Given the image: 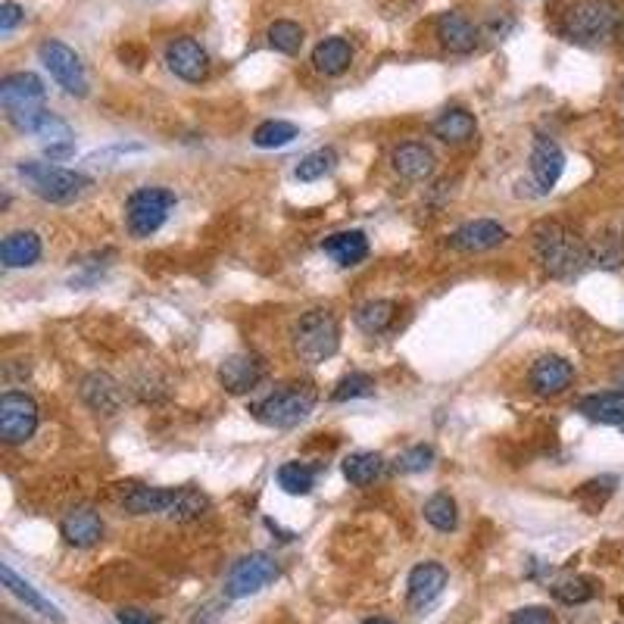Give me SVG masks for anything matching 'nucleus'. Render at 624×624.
<instances>
[{"label":"nucleus","mask_w":624,"mask_h":624,"mask_svg":"<svg viewBox=\"0 0 624 624\" xmlns=\"http://www.w3.org/2000/svg\"><path fill=\"white\" fill-rule=\"evenodd\" d=\"M534 253L546 275L559 281H571L587 272L590 266V247L578 231H571L559 222H540L534 228Z\"/></svg>","instance_id":"nucleus-1"},{"label":"nucleus","mask_w":624,"mask_h":624,"mask_svg":"<svg viewBox=\"0 0 624 624\" xmlns=\"http://www.w3.org/2000/svg\"><path fill=\"white\" fill-rule=\"evenodd\" d=\"M624 7L618 0H568L559 29L568 41L578 44H600L621 32Z\"/></svg>","instance_id":"nucleus-2"},{"label":"nucleus","mask_w":624,"mask_h":624,"mask_svg":"<svg viewBox=\"0 0 624 624\" xmlns=\"http://www.w3.org/2000/svg\"><path fill=\"white\" fill-rule=\"evenodd\" d=\"M316 409V387L306 381L284 384L253 406V415L269 428H297Z\"/></svg>","instance_id":"nucleus-3"},{"label":"nucleus","mask_w":624,"mask_h":624,"mask_svg":"<svg viewBox=\"0 0 624 624\" xmlns=\"http://www.w3.org/2000/svg\"><path fill=\"white\" fill-rule=\"evenodd\" d=\"M294 347L303 362L316 366L337 353L341 347V325H337L334 312L328 309H309L294 325Z\"/></svg>","instance_id":"nucleus-4"},{"label":"nucleus","mask_w":624,"mask_h":624,"mask_svg":"<svg viewBox=\"0 0 624 624\" xmlns=\"http://www.w3.org/2000/svg\"><path fill=\"white\" fill-rule=\"evenodd\" d=\"M19 175L29 181L32 191L47 203H72L91 191L94 181L75 169H63L54 163H22Z\"/></svg>","instance_id":"nucleus-5"},{"label":"nucleus","mask_w":624,"mask_h":624,"mask_svg":"<svg viewBox=\"0 0 624 624\" xmlns=\"http://www.w3.org/2000/svg\"><path fill=\"white\" fill-rule=\"evenodd\" d=\"M175 206V194L169 188H138L125 200V222L135 238H150L163 228L169 210Z\"/></svg>","instance_id":"nucleus-6"},{"label":"nucleus","mask_w":624,"mask_h":624,"mask_svg":"<svg viewBox=\"0 0 624 624\" xmlns=\"http://www.w3.org/2000/svg\"><path fill=\"white\" fill-rule=\"evenodd\" d=\"M38 57L44 63V69L50 72V78L72 97H85L88 94V75H85V63L75 50L63 41H44L38 47Z\"/></svg>","instance_id":"nucleus-7"},{"label":"nucleus","mask_w":624,"mask_h":624,"mask_svg":"<svg viewBox=\"0 0 624 624\" xmlns=\"http://www.w3.org/2000/svg\"><path fill=\"white\" fill-rule=\"evenodd\" d=\"M278 578V562L269 553H250L241 562H234V568L225 578V596L228 600H244L263 587H269Z\"/></svg>","instance_id":"nucleus-8"},{"label":"nucleus","mask_w":624,"mask_h":624,"mask_svg":"<svg viewBox=\"0 0 624 624\" xmlns=\"http://www.w3.org/2000/svg\"><path fill=\"white\" fill-rule=\"evenodd\" d=\"M38 428V403L32 397L7 390L0 397V437L4 444H25Z\"/></svg>","instance_id":"nucleus-9"},{"label":"nucleus","mask_w":624,"mask_h":624,"mask_svg":"<svg viewBox=\"0 0 624 624\" xmlns=\"http://www.w3.org/2000/svg\"><path fill=\"white\" fill-rule=\"evenodd\" d=\"M562 172H565L562 147L553 138L537 135L531 147V185L537 188V194H550L556 188V181L562 178Z\"/></svg>","instance_id":"nucleus-10"},{"label":"nucleus","mask_w":624,"mask_h":624,"mask_svg":"<svg viewBox=\"0 0 624 624\" xmlns=\"http://www.w3.org/2000/svg\"><path fill=\"white\" fill-rule=\"evenodd\" d=\"M166 66L181 78V82H203L210 75V54L194 38H175L166 47Z\"/></svg>","instance_id":"nucleus-11"},{"label":"nucleus","mask_w":624,"mask_h":624,"mask_svg":"<svg viewBox=\"0 0 624 624\" xmlns=\"http://www.w3.org/2000/svg\"><path fill=\"white\" fill-rule=\"evenodd\" d=\"M263 378H266V362L259 359L256 353H234L219 366V381L234 397L250 394L253 387H259Z\"/></svg>","instance_id":"nucleus-12"},{"label":"nucleus","mask_w":624,"mask_h":624,"mask_svg":"<svg viewBox=\"0 0 624 624\" xmlns=\"http://www.w3.org/2000/svg\"><path fill=\"white\" fill-rule=\"evenodd\" d=\"M44 94H47V88L35 72H13L0 82V107H4V113L41 107Z\"/></svg>","instance_id":"nucleus-13"},{"label":"nucleus","mask_w":624,"mask_h":624,"mask_svg":"<svg viewBox=\"0 0 624 624\" xmlns=\"http://www.w3.org/2000/svg\"><path fill=\"white\" fill-rule=\"evenodd\" d=\"M506 238H509V231L500 222L475 219V222H468V225H462L450 234V247H456L462 253H484V250L500 247Z\"/></svg>","instance_id":"nucleus-14"},{"label":"nucleus","mask_w":624,"mask_h":624,"mask_svg":"<svg viewBox=\"0 0 624 624\" xmlns=\"http://www.w3.org/2000/svg\"><path fill=\"white\" fill-rule=\"evenodd\" d=\"M78 394H82V400L94 412H100V415H116L122 409V403H125L122 384L113 375H107V372H91V375H85L82 378V387H78Z\"/></svg>","instance_id":"nucleus-15"},{"label":"nucleus","mask_w":624,"mask_h":624,"mask_svg":"<svg viewBox=\"0 0 624 624\" xmlns=\"http://www.w3.org/2000/svg\"><path fill=\"white\" fill-rule=\"evenodd\" d=\"M575 381V366L562 356H540L531 366V387L540 397H559Z\"/></svg>","instance_id":"nucleus-16"},{"label":"nucleus","mask_w":624,"mask_h":624,"mask_svg":"<svg viewBox=\"0 0 624 624\" xmlns=\"http://www.w3.org/2000/svg\"><path fill=\"white\" fill-rule=\"evenodd\" d=\"M450 575H447V568L440 565V562H422V565H415L409 571V606L412 609H425L431 606L440 593H444Z\"/></svg>","instance_id":"nucleus-17"},{"label":"nucleus","mask_w":624,"mask_h":624,"mask_svg":"<svg viewBox=\"0 0 624 624\" xmlns=\"http://www.w3.org/2000/svg\"><path fill=\"white\" fill-rule=\"evenodd\" d=\"M437 38L440 44H444L447 50H453V54H472V50L478 47V29L472 25V19L462 16L459 10H447L440 13L437 22Z\"/></svg>","instance_id":"nucleus-18"},{"label":"nucleus","mask_w":624,"mask_h":624,"mask_svg":"<svg viewBox=\"0 0 624 624\" xmlns=\"http://www.w3.org/2000/svg\"><path fill=\"white\" fill-rule=\"evenodd\" d=\"M175 503V490L166 487H147V484H132L122 490V509L132 515H169Z\"/></svg>","instance_id":"nucleus-19"},{"label":"nucleus","mask_w":624,"mask_h":624,"mask_svg":"<svg viewBox=\"0 0 624 624\" xmlns=\"http://www.w3.org/2000/svg\"><path fill=\"white\" fill-rule=\"evenodd\" d=\"M60 534L66 537V543L78 546V550H88V546L100 543L103 537V518L88 506H78L60 522Z\"/></svg>","instance_id":"nucleus-20"},{"label":"nucleus","mask_w":624,"mask_h":624,"mask_svg":"<svg viewBox=\"0 0 624 624\" xmlns=\"http://www.w3.org/2000/svg\"><path fill=\"white\" fill-rule=\"evenodd\" d=\"M434 166H437V160H434L431 147H425L419 141L400 144L394 150V169L406 181H425V178H431L434 175Z\"/></svg>","instance_id":"nucleus-21"},{"label":"nucleus","mask_w":624,"mask_h":624,"mask_svg":"<svg viewBox=\"0 0 624 624\" xmlns=\"http://www.w3.org/2000/svg\"><path fill=\"white\" fill-rule=\"evenodd\" d=\"M41 259V238L35 231H13L0 244V263L4 269H29Z\"/></svg>","instance_id":"nucleus-22"},{"label":"nucleus","mask_w":624,"mask_h":624,"mask_svg":"<svg viewBox=\"0 0 624 624\" xmlns=\"http://www.w3.org/2000/svg\"><path fill=\"white\" fill-rule=\"evenodd\" d=\"M0 581H4V587H7L13 596H19V600H22L25 606H29V609L41 612V615H44V618H50V621H66V615H63L54 603H50L47 596H41V593H38L29 581L19 578L7 562L0 565Z\"/></svg>","instance_id":"nucleus-23"},{"label":"nucleus","mask_w":624,"mask_h":624,"mask_svg":"<svg viewBox=\"0 0 624 624\" xmlns=\"http://www.w3.org/2000/svg\"><path fill=\"white\" fill-rule=\"evenodd\" d=\"M322 250L337 266H356L369 256V238L362 231H337L322 241Z\"/></svg>","instance_id":"nucleus-24"},{"label":"nucleus","mask_w":624,"mask_h":624,"mask_svg":"<svg viewBox=\"0 0 624 624\" xmlns=\"http://www.w3.org/2000/svg\"><path fill=\"white\" fill-rule=\"evenodd\" d=\"M590 422L600 425H621L624 428V390H606V394H590L578 403Z\"/></svg>","instance_id":"nucleus-25"},{"label":"nucleus","mask_w":624,"mask_h":624,"mask_svg":"<svg viewBox=\"0 0 624 624\" xmlns=\"http://www.w3.org/2000/svg\"><path fill=\"white\" fill-rule=\"evenodd\" d=\"M431 132L434 138L440 141H447V144H465V141H472L475 132H478V122L475 116L468 113V110H447V113H440L431 125Z\"/></svg>","instance_id":"nucleus-26"},{"label":"nucleus","mask_w":624,"mask_h":624,"mask_svg":"<svg viewBox=\"0 0 624 624\" xmlns=\"http://www.w3.org/2000/svg\"><path fill=\"white\" fill-rule=\"evenodd\" d=\"M353 63V47L344 38H325L312 50V66L322 75H341Z\"/></svg>","instance_id":"nucleus-27"},{"label":"nucleus","mask_w":624,"mask_h":624,"mask_svg":"<svg viewBox=\"0 0 624 624\" xmlns=\"http://www.w3.org/2000/svg\"><path fill=\"white\" fill-rule=\"evenodd\" d=\"M381 472H384V459L378 456V453H353V456H347L344 459V475H347V481L350 484H356V487H369V484H375L378 478H381Z\"/></svg>","instance_id":"nucleus-28"},{"label":"nucleus","mask_w":624,"mask_h":624,"mask_svg":"<svg viewBox=\"0 0 624 624\" xmlns=\"http://www.w3.org/2000/svg\"><path fill=\"white\" fill-rule=\"evenodd\" d=\"M394 322H397V303L390 300H372L356 309V325L369 334H384Z\"/></svg>","instance_id":"nucleus-29"},{"label":"nucleus","mask_w":624,"mask_h":624,"mask_svg":"<svg viewBox=\"0 0 624 624\" xmlns=\"http://www.w3.org/2000/svg\"><path fill=\"white\" fill-rule=\"evenodd\" d=\"M206 509H210L206 493H200L197 487H175V503L169 509V518L172 522H194V518L206 515Z\"/></svg>","instance_id":"nucleus-30"},{"label":"nucleus","mask_w":624,"mask_h":624,"mask_svg":"<svg viewBox=\"0 0 624 624\" xmlns=\"http://www.w3.org/2000/svg\"><path fill=\"white\" fill-rule=\"evenodd\" d=\"M278 484L284 493H294V497H303V493L312 490L316 484V468L306 462H284L278 468Z\"/></svg>","instance_id":"nucleus-31"},{"label":"nucleus","mask_w":624,"mask_h":624,"mask_svg":"<svg viewBox=\"0 0 624 624\" xmlns=\"http://www.w3.org/2000/svg\"><path fill=\"white\" fill-rule=\"evenodd\" d=\"M300 135V128L294 122H284V119H269L263 122L253 132V144L256 147H263V150H275V147H284V144H291L294 138Z\"/></svg>","instance_id":"nucleus-32"},{"label":"nucleus","mask_w":624,"mask_h":624,"mask_svg":"<svg viewBox=\"0 0 624 624\" xmlns=\"http://www.w3.org/2000/svg\"><path fill=\"white\" fill-rule=\"evenodd\" d=\"M553 596L559 603H568V606H581V603H590L596 596V584L584 575H565L553 584Z\"/></svg>","instance_id":"nucleus-33"},{"label":"nucleus","mask_w":624,"mask_h":624,"mask_svg":"<svg viewBox=\"0 0 624 624\" xmlns=\"http://www.w3.org/2000/svg\"><path fill=\"white\" fill-rule=\"evenodd\" d=\"M425 522L444 534H450L456 528L459 515H456V500L450 497V493H434V497L425 503Z\"/></svg>","instance_id":"nucleus-34"},{"label":"nucleus","mask_w":624,"mask_h":624,"mask_svg":"<svg viewBox=\"0 0 624 624\" xmlns=\"http://www.w3.org/2000/svg\"><path fill=\"white\" fill-rule=\"evenodd\" d=\"M303 29L297 22H291V19H278V22H272L269 25V44L278 50V54H288V57H294L297 50L303 47Z\"/></svg>","instance_id":"nucleus-35"},{"label":"nucleus","mask_w":624,"mask_h":624,"mask_svg":"<svg viewBox=\"0 0 624 624\" xmlns=\"http://www.w3.org/2000/svg\"><path fill=\"white\" fill-rule=\"evenodd\" d=\"M334 166H337V150L334 147H319V150L306 153L300 160L297 178L300 181H316V178H325Z\"/></svg>","instance_id":"nucleus-36"},{"label":"nucleus","mask_w":624,"mask_h":624,"mask_svg":"<svg viewBox=\"0 0 624 624\" xmlns=\"http://www.w3.org/2000/svg\"><path fill=\"white\" fill-rule=\"evenodd\" d=\"M372 394H375V378L366 375V372H353V375H347L341 384L334 387L331 400H334V403H347V400L372 397Z\"/></svg>","instance_id":"nucleus-37"},{"label":"nucleus","mask_w":624,"mask_h":624,"mask_svg":"<svg viewBox=\"0 0 624 624\" xmlns=\"http://www.w3.org/2000/svg\"><path fill=\"white\" fill-rule=\"evenodd\" d=\"M431 462H434V450L419 444V447H409L406 453H400L394 459V468L400 475H415V472H425V468H431Z\"/></svg>","instance_id":"nucleus-38"},{"label":"nucleus","mask_w":624,"mask_h":624,"mask_svg":"<svg viewBox=\"0 0 624 624\" xmlns=\"http://www.w3.org/2000/svg\"><path fill=\"white\" fill-rule=\"evenodd\" d=\"M41 141H44V147H60V144H72V128L60 119V116H54V113H47V119L41 122V128L35 132Z\"/></svg>","instance_id":"nucleus-39"},{"label":"nucleus","mask_w":624,"mask_h":624,"mask_svg":"<svg viewBox=\"0 0 624 624\" xmlns=\"http://www.w3.org/2000/svg\"><path fill=\"white\" fill-rule=\"evenodd\" d=\"M509 624H556V615L546 606H525V609L512 612Z\"/></svg>","instance_id":"nucleus-40"},{"label":"nucleus","mask_w":624,"mask_h":624,"mask_svg":"<svg viewBox=\"0 0 624 624\" xmlns=\"http://www.w3.org/2000/svg\"><path fill=\"white\" fill-rule=\"evenodd\" d=\"M116 621H119V624H160V615H153V612H147V609L128 606V609H119V612H116Z\"/></svg>","instance_id":"nucleus-41"},{"label":"nucleus","mask_w":624,"mask_h":624,"mask_svg":"<svg viewBox=\"0 0 624 624\" xmlns=\"http://www.w3.org/2000/svg\"><path fill=\"white\" fill-rule=\"evenodd\" d=\"M22 19H25L22 7H19V4H13V0H7V4L0 7V32H4V35H10V32L16 29V25H19Z\"/></svg>","instance_id":"nucleus-42"},{"label":"nucleus","mask_w":624,"mask_h":624,"mask_svg":"<svg viewBox=\"0 0 624 624\" xmlns=\"http://www.w3.org/2000/svg\"><path fill=\"white\" fill-rule=\"evenodd\" d=\"M4 624H32L29 618H22L19 612H13V609H4Z\"/></svg>","instance_id":"nucleus-43"},{"label":"nucleus","mask_w":624,"mask_h":624,"mask_svg":"<svg viewBox=\"0 0 624 624\" xmlns=\"http://www.w3.org/2000/svg\"><path fill=\"white\" fill-rule=\"evenodd\" d=\"M362 624H394V621H390V618H366Z\"/></svg>","instance_id":"nucleus-44"},{"label":"nucleus","mask_w":624,"mask_h":624,"mask_svg":"<svg viewBox=\"0 0 624 624\" xmlns=\"http://www.w3.org/2000/svg\"><path fill=\"white\" fill-rule=\"evenodd\" d=\"M615 384H618V387L624 390V366H621V369L615 372Z\"/></svg>","instance_id":"nucleus-45"}]
</instances>
